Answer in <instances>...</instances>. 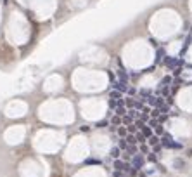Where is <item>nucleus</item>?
<instances>
[{
	"label": "nucleus",
	"instance_id": "obj_7",
	"mask_svg": "<svg viewBox=\"0 0 192 177\" xmlns=\"http://www.w3.org/2000/svg\"><path fill=\"white\" fill-rule=\"evenodd\" d=\"M159 144V136H151L149 137V146H156Z\"/></svg>",
	"mask_w": 192,
	"mask_h": 177
},
{
	"label": "nucleus",
	"instance_id": "obj_19",
	"mask_svg": "<svg viewBox=\"0 0 192 177\" xmlns=\"http://www.w3.org/2000/svg\"><path fill=\"white\" fill-rule=\"evenodd\" d=\"M158 59H165V49H159L158 50Z\"/></svg>",
	"mask_w": 192,
	"mask_h": 177
},
{
	"label": "nucleus",
	"instance_id": "obj_22",
	"mask_svg": "<svg viewBox=\"0 0 192 177\" xmlns=\"http://www.w3.org/2000/svg\"><path fill=\"white\" fill-rule=\"evenodd\" d=\"M149 102H151V104L154 106V104H156V97H149Z\"/></svg>",
	"mask_w": 192,
	"mask_h": 177
},
{
	"label": "nucleus",
	"instance_id": "obj_1",
	"mask_svg": "<svg viewBox=\"0 0 192 177\" xmlns=\"http://www.w3.org/2000/svg\"><path fill=\"white\" fill-rule=\"evenodd\" d=\"M132 167L135 170H140L144 167V156L140 153H135L133 154V158H132Z\"/></svg>",
	"mask_w": 192,
	"mask_h": 177
},
{
	"label": "nucleus",
	"instance_id": "obj_9",
	"mask_svg": "<svg viewBox=\"0 0 192 177\" xmlns=\"http://www.w3.org/2000/svg\"><path fill=\"white\" fill-rule=\"evenodd\" d=\"M120 153H121L120 148H113V149H111V156H113V158H120Z\"/></svg>",
	"mask_w": 192,
	"mask_h": 177
},
{
	"label": "nucleus",
	"instance_id": "obj_13",
	"mask_svg": "<svg viewBox=\"0 0 192 177\" xmlns=\"http://www.w3.org/2000/svg\"><path fill=\"white\" fill-rule=\"evenodd\" d=\"M118 148H120V149H126V148H128V143H126V141H125V137H121V141H120V146H118Z\"/></svg>",
	"mask_w": 192,
	"mask_h": 177
},
{
	"label": "nucleus",
	"instance_id": "obj_15",
	"mask_svg": "<svg viewBox=\"0 0 192 177\" xmlns=\"http://www.w3.org/2000/svg\"><path fill=\"white\" fill-rule=\"evenodd\" d=\"M126 132H130V134H135V132H137V125H128V127H126Z\"/></svg>",
	"mask_w": 192,
	"mask_h": 177
},
{
	"label": "nucleus",
	"instance_id": "obj_4",
	"mask_svg": "<svg viewBox=\"0 0 192 177\" xmlns=\"http://www.w3.org/2000/svg\"><path fill=\"white\" fill-rule=\"evenodd\" d=\"M114 113H116V115H120V117H125V115H126V106L118 104L116 108H114Z\"/></svg>",
	"mask_w": 192,
	"mask_h": 177
},
{
	"label": "nucleus",
	"instance_id": "obj_17",
	"mask_svg": "<svg viewBox=\"0 0 192 177\" xmlns=\"http://www.w3.org/2000/svg\"><path fill=\"white\" fill-rule=\"evenodd\" d=\"M107 125H109V122H107V120H102V122H99V123L97 125H95V127H99V128H101V127H107Z\"/></svg>",
	"mask_w": 192,
	"mask_h": 177
},
{
	"label": "nucleus",
	"instance_id": "obj_14",
	"mask_svg": "<svg viewBox=\"0 0 192 177\" xmlns=\"http://www.w3.org/2000/svg\"><path fill=\"white\" fill-rule=\"evenodd\" d=\"M111 123H113V125H121V117H120V115H116V117L111 120Z\"/></svg>",
	"mask_w": 192,
	"mask_h": 177
},
{
	"label": "nucleus",
	"instance_id": "obj_10",
	"mask_svg": "<svg viewBox=\"0 0 192 177\" xmlns=\"http://www.w3.org/2000/svg\"><path fill=\"white\" fill-rule=\"evenodd\" d=\"M139 151H140V154H147V153H149V146H147V144L144 143L142 146L139 148Z\"/></svg>",
	"mask_w": 192,
	"mask_h": 177
},
{
	"label": "nucleus",
	"instance_id": "obj_12",
	"mask_svg": "<svg viewBox=\"0 0 192 177\" xmlns=\"http://www.w3.org/2000/svg\"><path fill=\"white\" fill-rule=\"evenodd\" d=\"M170 83H171V76H165V78L161 80V85L163 87H168Z\"/></svg>",
	"mask_w": 192,
	"mask_h": 177
},
{
	"label": "nucleus",
	"instance_id": "obj_3",
	"mask_svg": "<svg viewBox=\"0 0 192 177\" xmlns=\"http://www.w3.org/2000/svg\"><path fill=\"white\" fill-rule=\"evenodd\" d=\"M114 91H120L121 94H123V92H126V91H128L126 82H125V80H118V82L114 83Z\"/></svg>",
	"mask_w": 192,
	"mask_h": 177
},
{
	"label": "nucleus",
	"instance_id": "obj_18",
	"mask_svg": "<svg viewBox=\"0 0 192 177\" xmlns=\"http://www.w3.org/2000/svg\"><path fill=\"white\" fill-rule=\"evenodd\" d=\"M151 115H152V118H158L159 115H161V111H159V109L156 108V109H152V113H151Z\"/></svg>",
	"mask_w": 192,
	"mask_h": 177
},
{
	"label": "nucleus",
	"instance_id": "obj_5",
	"mask_svg": "<svg viewBox=\"0 0 192 177\" xmlns=\"http://www.w3.org/2000/svg\"><path fill=\"white\" fill-rule=\"evenodd\" d=\"M135 139H137V143H140V144L147 143V137L144 136L142 132H135Z\"/></svg>",
	"mask_w": 192,
	"mask_h": 177
},
{
	"label": "nucleus",
	"instance_id": "obj_21",
	"mask_svg": "<svg viewBox=\"0 0 192 177\" xmlns=\"http://www.w3.org/2000/svg\"><path fill=\"white\" fill-rule=\"evenodd\" d=\"M156 125H159V123H158V120H156V118H154V120H151V128H154Z\"/></svg>",
	"mask_w": 192,
	"mask_h": 177
},
{
	"label": "nucleus",
	"instance_id": "obj_20",
	"mask_svg": "<svg viewBox=\"0 0 192 177\" xmlns=\"http://www.w3.org/2000/svg\"><path fill=\"white\" fill-rule=\"evenodd\" d=\"M156 134H158V136H159V134H163V127H161V125H156Z\"/></svg>",
	"mask_w": 192,
	"mask_h": 177
},
{
	"label": "nucleus",
	"instance_id": "obj_8",
	"mask_svg": "<svg viewBox=\"0 0 192 177\" xmlns=\"http://www.w3.org/2000/svg\"><path fill=\"white\" fill-rule=\"evenodd\" d=\"M121 96H123V94H121L120 91H113V92L109 94V97H111V99H116V101H118V99H121Z\"/></svg>",
	"mask_w": 192,
	"mask_h": 177
},
{
	"label": "nucleus",
	"instance_id": "obj_2",
	"mask_svg": "<svg viewBox=\"0 0 192 177\" xmlns=\"http://www.w3.org/2000/svg\"><path fill=\"white\" fill-rule=\"evenodd\" d=\"M161 143H163V146H166V148H180V144H177V143L171 141V136H170V134H165V137L161 139Z\"/></svg>",
	"mask_w": 192,
	"mask_h": 177
},
{
	"label": "nucleus",
	"instance_id": "obj_6",
	"mask_svg": "<svg viewBox=\"0 0 192 177\" xmlns=\"http://www.w3.org/2000/svg\"><path fill=\"white\" fill-rule=\"evenodd\" d=\"M166 66H168V68H175V66H177L178 64V61L177 59H173V57H166Z\"/></svg>",
	"mask_w": 192,
	"mask_h": 177
},
{
	"label": "nucleus",
	"instance_id": "obj_16",
	"mask_svg": "<svg viewBox=\"0 0 192 177\" xmlns=\"http://www.w3.org/2000/svg\"><path fill=\"white\" fill-rule=\"evenodd\" d=\"M118 136H120V137H125V136H126V128H125V127H120V128H118Z\"/></svg>",
	"mask_w": 192,
	"mask_h": 177
},
{
	"label": "nucleus",
	"instance_id": "obj_11",
	"mask_svg": "<svg viewBox=\"0 0 192 177\" xmlns=\"http://www.w3.org/2000/svg\"><path fill=\"white\" fill-rule=\"evenodd\" d=\"M125 141H126L128 144H135V136H132V134H130V136H125Z\"/></svg>",
	"mask_w": 192,
	"mask_h": 177
}]
</instances>
